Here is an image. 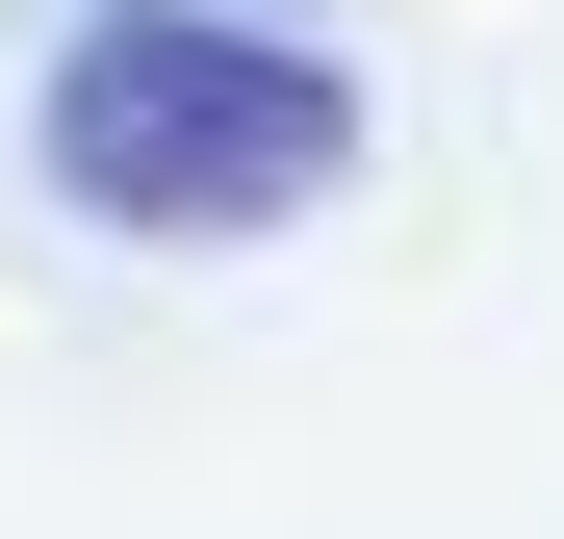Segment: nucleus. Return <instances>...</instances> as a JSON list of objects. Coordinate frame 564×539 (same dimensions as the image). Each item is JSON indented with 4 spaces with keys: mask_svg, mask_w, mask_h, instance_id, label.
Returning a JSON list of instances; mask_svg holds the SVG:
<instances>
[{
    "mask_svg": "<svg viewBox=\"0 0 564 539\" xmlns=\"http://www.w3.org/2000/svg\"><path fill=\"white\" fill-rule=\"evenodd\" d=\"M26 180L77 231L231 257V231H308L359 180V77L308 26H231V0H77L52 77H26Z\"/></svg>",
    "mask_w": 564,
    "mask_h": 539,
    "instance_id": "nucleus-1",
    "label": "nucleus"
}]
</instances>
